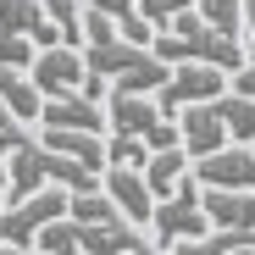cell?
Here are the masks:
<instances>
[{
    "mask_svg": "<svg viewBox=\"0 0 255 255\" xmlns=\"http://www.w3.org/2000/svg\"><path fill=\"white\" fill-rule=\"evenodd\" d=\"M155 56H166L172 67L178 61H217L228 72H239L244 56H250V45H244V33H228L217 22H205L200 6H189V11H178L172 22L155 33Z\"/></svg>",
    "mask_w": 255,
    "mask_h": 255,
    "instance_id": "6da1fadb",
    "label": "cell"
},
{
    "mask_svg": "<svg viewBox=\"0 0 255 255\" xmlns=\"http://www.w3.org/2000/svg\"><path fill=\"white\" fill-rule=\"evenodd\" d=\"M150 222H155V244H166V250H172V244H200L211 228H217L211 211H205V183L189 172L166 200H155V217Z\"/></svg>",
    "mask_w": 255,
    "mask_h": 255,
    "instance_id": "7a4b0ae2",
    "label": "cell"
},
{
    "mask_svg": "<svg viewBox=\"0 0 255 255\" xmlns=\"http://www.w3.org/2000/svg\"><path fill=\"white\" fill-rule=\"evenodd\" d=\"M106 117H111V128H117V133H139L150 150L183 144V122H178V117H166V111H161V100H150V95L111 89V100H106Z\"/></svg>",
    "mask_w": 255,
    "mask_h": 255,
    "instance_id": "3957f363",
    "label": "cell"
},
{
    "mask_svg": "<svg viewBox=\"0 0 255 255\" xmlns=\"http://www.w3.org/2000/svg\"><path fill=\"white\" fill-rule=\"evenodd\" d=\"M72 211V189L67 183H45L39 194L6 205V217H0V239H6L11 250H39V233H45L56 217H67Z\"/></svg>",
    "mask_w": 255,
    "mask_h": 255,
    "instance_id": "277c9868",
    "label": "cell"
},
{
    "mask_svg": "<svg viewBox=\"0 0 255 255\" xmlns=\"http://www.w3.org/2000/svg\"><path fill=\"white\" fill-rule=\"evenodd\" d=\"M228 89H233V72L228 67H217V61H178L172 78L155 89V100H161L166 117H178V111H189L200 100H222Z\"/></svg>",
    "mask_w": 255,
    "mask_h": 255,
    "instance_id": "5b68a950",
    "label": "cell"
},
{
    "mask_svg": "<svg viewBox=\"0 0 255 255\" xmlns=\"http://www.w3.org/2000/svg\"><path fill=\"white\" fill-rule=\"evenodd\" d=\"M28 72L39 78V89H45V95H72V89L89 83V56H83L78 45H45Z\"/></svg>",
    "mask_w": 255,
    "mask_h": 255,
    "instance_id": "8992f818",
    "label": "cell"
},
{
    "mask_svg": "<svg viewBox=\"0 0 255 255\" xmlns=\"http://www.w3.org/2000/svg\"><path fill=\"white\" fill-rule=\"evenodd\" d=\"M194 178H200L205 189H255V150L233 139V144H222V150L200 155Z\"/></svg>",
    "mask_w": 255,
    "mask_h": 255,
    "instance_id": "52a82bcc",
    "label": "cell"
},
{
    "mask_svg": "<svg viewBox=\"0 0 255 255\" xmlns=\"http://www.w3.org/2000/svg\"><path fill=\"white\" fill-rule=\"evenodd\" d=\"M178 122H183V150L200 161V155H211V150H222L233 133H228V122H222V111H217V100H200V106H189V111H178Z\"/></svg>",
    "mask_w": 255,
    "mask_h": 255,
    "instance_id": "ba28073f",
    "label": "cell"
},
{
    "mask_svg": "<svg viewBox=\"0 0 255 255\" xmlns=\"http://www.w3.org/2000/svg\"><path fill=\"white\" fill-rule=\"evenodd\" d=\"M106 194H111L139 228L155 217V189H150V178L139 172V166H106Z\"/></svg>",
    "mask_w": 255,
    "mask_h": 255,
    "instance_id": "9c48e42d",
    "label": "cell"
},
{
    "mask_svg": "<svg viewBox=\"0 0 255 255\" xmlns=\"http://www.w3.org/2000/svg\"><path fill=\"white\" fill-rule=\"evenodd\" d=\"M50 144H22L17 155H11V178H6V200L17 205V200H28V194H39V189H45L50 183Z\"/></svg>",
    "mask_w": 255,
    "mask_h": 255,
    "instance_id": "30bf717a",
    "label": "cell"
},
{
    "mask_svg": "<svg viewBox=\"0 0 255 255\" xmlns=\"http://www.w3.org/2000/svg\"><path fill=\"white\" fill-rule=\"evenodd\" d=\"M0 100L11 106V117H17V122H39L50 95L39 89V78H33L28 67H6V61H0Z\"/></svg>",
    "mask_w": 255,
    "mask_h": 255,
    "instance_id": "8fae6325",
    "label": "cell"
},
{
    "mask_svg": "<svg viewBox=\"0 0 255 255\" xmlns=\"http://www.w3.org/2000/svg\"><path fill=\"white\" fill-rule=\"evenodd\" d=\"M39 122H50V128H100V122H111V117H100V100H95V95L72 89V95H50Z\"/></svg>",
    "mask_w": 255,
    "mask_h": 255,
    "instance_id": "7c38bea8",
    "label": "cell"
},
{
    "mask_svg": "<svg viewBox=\"0 0 255 255\" xmlns=\"http://www.w3.org/2000/svg\"><path fill=\"white\" fill-rule=\"evenodd\" d=\"M205 211L217 228H255V189H205Z\"/></svg>",
    "mask_w": 255,
    "mask_h": 255,
    "instance_id": "4fadbf2b",
    "label": "cell"
},
{
    "mask_svg": "<svg viewBox=\"0 0 255 255\" xmlns=\"http://www.w3.org/2000/svg\"><path fill=\"white\" fill-rule=\"evenodd\" d=\"M45 144L61 150V155H78V161H89V166H106V144H100V128H50L45 122Z\"/></svg>",
    "mask_w": 255,
    "mask_h": 255,
    "instance_id": "5bb4252c",
    "label": "cell"
},
{
    "mask_svg": "<svg viewBox=\"0 0 255 255\" xmlns=\"http://www.w3.org/2000/svg\"><path fill=\"white\" fill-rule=\"evenodd\" d=\"M194 155L183 150V144H166V150H155L150 155V166H144V178H150V189H155V200H166V194H172L189 172H194V166H189Z\"/></svg>",
    "mask_w": 255,
    "mask_h": 255,
    "instance_id": "9a60e30c",
    "label": "cell"
},
{
    "mask_svg": "<svg viewBox=\"0 0 255 255\" xmlns=\"http://www.w3.org/2000/svg\"><path fill=\"white\" fill-rule=\"evenodd\" d=\"M217 111H222V122H228V133H233L239 144H255V100H250V95L228 89V95L217 100Z\"/></svg>",
    "mask_w": 255,
    "mask_h": 255,
    "instance_id": "2e32d148",
    "label": "cell"
},
{
    "mask_svg": "<svg viewBox=\"0 0 255 255\" xmlns=\"http://www.w3.org/2000/svg\"><path fill=\"white\" fill-rule=\"evenodd\" d=\"M106 155H111L106 166H139V172H144V166H150V155H155V150H150V144H144L139 133H111V144H106Z\"/></svg>",
    "mask_w": 255,
    "mask_h": 255,
    "instance_id": "e0dca14e",
    "label": "cell"
},
{
    "mask_svg": "<svg viewBox=\"0 0 255 255\" xmlns=\"http://www.w3.org/2000/svg\"><path fill=\"white\" fill-rule=\"evenodd\" d=\"M39 250H50V255H67V250H83V233H78V217L67 211V217H56L45 233H39Z\"/></svg>",
    "mask_w": 255,
    "mask_h": 255,
    "instance_id": "ac0fdd59",
    "label": "cell"
},
{
    "mask_svg": "<svg viewBox=\"0 0 255 255\" xmlns=\"http://www.w3.org/2000/svg\"><path fill=\"white\" fill-rule=\"evenodd\" d=\"M0 61H6V67H33V61H39V39H28V33H0Z\"/></svg>",
    "mask_w": 255,
    "mask_h": 255,
    "instance_id": "d6986e66",
    "label": "cell"
},
{
    "mask_svg": "<svg viewBox=\"0 0 255 255\" xmlns=\"http://www.w3.org/2000/svg\"><path fill=\"white\" fill-rule=\"evenodd\" d=\"M200 17L228 28V33H239L244 28V0H200Z\"/></svg>",
    "mask_w": 255,
    "mask_h": 255,
    "instance_id": "ffe728a7",
    "label": "cell"
},
{
    "mask_svg": "<svg viewBox=\"0 0 255 255\" xmlns=\"http://www.w3.org/2000/svg\"><path fill=\"white\" fill-rule=\"evenodd\" d=\"M189 6H200V0H139V11L155 22V28H166L178 11H189Z\"/></svg>",
    "mask_w": 255,
    "mask_h": 255,
    "instance_id": "44dd1931",
    "label": "cell"
},
{
    "mask_svg": "<svg viewBox=\"0 0 255 255\" xmlns=\"http://www.w3.org/2000/svg\"><path fill=\"white\" fill-rule=\"evenodd\" d=\"M83 6H95V11H106V17L122 22V17H133V11H139V0H83Z\"/></svg>",
    "mask_w": 255,
    "mask_h": 255,
    "instance_id": "7402d4cb",
    "label": "cell"
},
{
    "mask_svg": "<svg viewBox=\"0 0 255 255\" xmlns=\"http://www.w3.org/2000/svg\"><path fill=\"white\" fill-rule=\"evenodd\" d=\"M233 89H239V95H250V100H255V61H244V67H239V72H233Z\"/></svg>",
    "mask_w": 255,
    "mask_h": 255,
    "instance_id": "603a6c76",
    "label": "cell"
},
{
    "mask_svg": "<svg viewBox=\"0 0 255 255\" xmlns=\"http://www.w3.org/2000/svg\"><path fill=\"white\" fill-rule=\"evenodd\" d=\"M244 45H250V61H255V0H244Z\"/></svg>",
    "mask_w": 255,
    "mask_h": 255,
    "instance_id": "cb8c5ba5",
    "label": "cell"
},
{
    "mask_svg": "<svg viewBox=\"0 0 255 255\" xmlns=\"http://www.w3.org/2000/svg\"><path fill=\"white\" fill-rule=\"evenodd\" d=\"M0 122H11V106H6V100H0Z\"/></svg>",
    "mask_w": 255,
    "mask_h": 255,
    "instance_id": "d4e9b609",
    "label": "cell"
}]
</instances>
